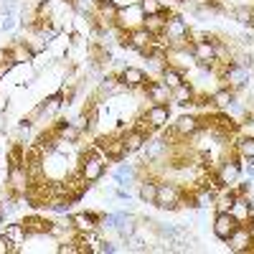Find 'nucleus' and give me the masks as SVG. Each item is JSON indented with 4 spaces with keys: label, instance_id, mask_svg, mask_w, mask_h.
Segmentation results:
<instances>
[{
    "label": "nucleus",
    "instance_id": "f257e3e1",
    "mask_svg": "<svg viewBox=\"0 0 254 254\" xmlns=\"http://www.w3.org/2000/svg\"><path fill=\"white\" fill-rule=\"evenodd\" d=\"M79 171H81L84 181L94 186V183L104 176V171H107V158L99 155V153H94L92 147H87V153L79 155Z\"/></svg>",
    "mask_w": 254,
    "mask_h": 254
},
{
    "label": "nucleus",
    "instance_id": "f03ea898",
    "mask_svg": "<svg viewBox=\"0 0 254 254\" xmlns=\"http://www.w3.org/2000/svg\"><path fill=\"white\" fill-rule=\"evenodd\" d=\"M183 193H186L183 186L160 181V183H158V198H155L153 206H158V208H163V211H181V208H183Z\"/></svg>",
    "mask_w": 254,
    "mask_h": 254
},
{
    "label": "nucleus",
    "instance_id": "7ed1b4c3",
    "mask_svg": "<svg viewBox=\"0 0 254 254\" xmlns=\"http://www.w3.org/2000/svg\"><path fill=\"white\" fill-rule=\"evenodd\" d=\"M145 23V10L140 3H127V5H120V13H117V20L115 26L125 33H130L132 28H140Z\"/></svg>",
    "mask_w": 254,
    "mask_h": 254
},
{
    "label": "nucleus",
    "instance_id": "20e7f679",
    "mask_svg": "<svg viewBox=\"0 0 254 254\" xmlns=\"http://www.w3.org/2000/svg\"><path fill=\"white\" fill-rule=\"evenodd\" d=\"M216 176H219V181L224 183V188H234V186L239 183V178H242V165L237 163L234 155L224 158V160L219 163V168H216Z\"/></svg>",
    "mask_w": 254,
    "mask_h": 254
},
{
    "label": "nucleus",
    "instance_id": "39448f33",
    "mask_svg": "<svg viewBox=\"0 0 254 254\" xmlns=\"http://www.w3.org/2000/svg\"><path fill=\"white\" fill-rule=\"evenodd\" d=\"M117 81L122 84L125 89H142L145 84L150 81V76H147L145 69H140V66H125L117 74Z\"/></svg>",
    "mask_w": 254,
    "mask_h": 254
},
{
    "label": "nucleus",
    "instance_id": "423d86ee",
    "mask_svg": "<svg viewBox=\"0 0 254 254\" xmlns=\"http://www.w3.org/2000/svg\"><path fill=\"white\" fill-rule=\"evenodd\" d=\"M97 145L104 150L107 160H122V158L127 155L125 142H122V135H99V137H97Z\"/></svg>",
    "mask_w": 254,
    "mask_h": 254
},
{
    "label": "nucleus",
    "instance_id": "0eeeda50",
    "mask_svg": "<svg viewBox=\"0 0 254 254\" xmlns=\"http://www.w3.org/2000/svg\"><path fill=\"white\" fill-rule=\"evenodd\" d=\"M188 31H190V26H188V20L183 15H176V13L168 15V20H165V38L171 41V44L188 38Z\"/></svg>",
    "mask_w": 254,
    "mask_h": 254
},
{
    "label": "nucleus",
    "instance_id": "6e6552de",
    "mask_svg": "<svg viewBox=\"0 0 254 254\" xmlns=\"http://www.w3.org/2000/svg\"><path fill=\"white\" fill-rule=\"evenodd\" d=\"M142 89H145L147 102H153V104H168V102H171V94H173V89L168 87L163 79H155V81L150 79Z\"/></svg>",
    "mask_w": 254,
    "mask_h": 254
},
{
    "label": "nucleus",
    "instance_id": "1a4fd4ad",
    "mask_svg": "<svg viewBox=\"0 0 254 254\" xmlns=\"http://www.w3.org/2000/svg\"><path fill=\"white\" fill-rule=\"evenodd\" d=\"M239 226V221L231 216V211H224V214H214V224H211V229H214V237L219 242H226L231 237V231H234Z\"/></svg>",
    "mask_w": 254,
    "mask_h": 254
},
{
    "label": "nucleus",
    "instance_id": "9d476101",
    "mask_svg": "<svg viewBox=\"0 0 254 254\" xmlns=\"http://www.w3.org/2000/svg\"><path fill=\"white\" fill-rule=\"evenodd\" d=\"M226 247L229 252H234V254H242V252H252V239H249V226L239 224L234 231H231V237L226 239Z\"/></svg>",
    "mask_w": 254,
    "mask_h": 254
},
{
    "label": "nucleus",
    "instance_id": "9b49d317",
    "mask_svg": "<svg viewBox=\"0 0 254 254\" xmlns=\"http://www.w3.org/2000/svg\"><path fill=\"white\" fill-rule=\"evenodd\" d=\"M5 56H8V59L15 64V66H20V64H28V61H33L36 51L31 49L28 41H13V44L5 49Z\"/></svg>",
    "mask_w": 254,
    "mask_h": 254
},
{
    "label": "nucleus",
    "instance_id": "f8f14e48",
    "mask_svg": "<svg viewBox=\"0 0 254 254\" xmlns=\"http://www.w3.org/2000/svg\"><path fill=\"white\" fill-rule=\"evenodd\" d=\"M173 127H176V132H178L181 137L190 140V137H193V135L201 130V120H198V115L186 112V115H181V117L173 122Z\"/></svg>",
    "mask_w": 254,
    "mask_h": 254
},
{
    "label": "nucleus",
    "instance_id": "ddd939ff",
    "mask_svg": "<svg viewBox=\"0 0 254 254\" xmlns=\"http://www.w3.org/2000/svg\"><path fill=\"white\" fill-rule=\"evenodd\" d=\"M66 221L71 224L74 231H92V229H99V214H94V211H79V214H71Z\"/></svg>",
    "mask_w": 254,
    "mask_h": 254
},
{
    "label": "nucleus",
    "instance_id": "4468645a",
    "mask_svg": "<svg viewBox=\"0 0 254 254\" xmlns=\"http://www.w3.org/2000/svg\"><path fill=\"white\" fill-rule=\"evenodd\" d=\"M145 117L155 130H163V127L171 122V104H150V107L145 110Z\"/></svg>",
    "mask_w": 254,
    "mask_h": 254
},
{
    "label": "nucleus",
    "instance_id": "2eb2a0df",
    "mask_svg": "<svg viewBox=\"0 0 254 254\" xmlns=\"http://www.w3.org/2000/svg\"><path fill=\"white\" fill-rule=\"evenodd\" d=\"M127 38H130V49L132 51H137V54H142L145 49H150L153 46V41H155V36L147 31L145 26H140V28H132L130 33H127Z\"/></svg>",
    "mask_w": 254,
    "mask_h": 254
},
{
    "label": "nucleus",
    "instance_id": "dca6fc26",
    "mask_svg": "<svg viewBox=\"0 0 254 254\" xmlns=\"http://www.w3.org/2000/svg\"><path fill=\"white\" fill-rule=\"evenodd\" d=\"M234 102H237V89H231V87H221L211 94V107L216 112H226Z\"/></svg>",
    "mask_w": 254,
    "mask_h": 254
},
{
    "label": "nucleus",
    "instance_id": "f3484780",
    "mask_svg": "<svg viewBox=\"0 0 254 254\" xmlns=\"http://www.w3.org/2000/svg\"><path fill=\"white\" fill-rule=\"evenodd\" d=\"M231 216H234L239 224H249V219L254 216V203L249 201V196H237L234 206H231Z\"/></svg>",
    "mask_w": 254,
    "mask_h": 254
},
{
    "label": "nucleus",
    "instance_id": "a211bd4d",
    "mask_svg": "<svg viewBox=\"0 0 254 254\" xmlns=\"http://www.w3.org/2000/svg\"><path fill=\"white\" fill-rule=\"evenodd\" d=\"M20 224L26 226L28 237H38V234H49L54 221H49V219H44V216H36V214H31V216H23V219H20Z\"/></svg>",
    "mask_w": 254,
    "mask_h": 254
},
{
    "label": "nucleus",
    "instance_id": "6ab92c4d",
    "mask_svg": "<svg viewBox=\"0 0 254 254\" xmlns=\"http://www.w3.org/2000/svg\"><path fill=\"white\" fill-rule=\"evenodd\" d=\"M122 142H125V150H127V155H132V153H140L142 147H145L147 135H142L140 130L130 127V130H125V132H122Z\"/></svg>",
    "mask_w": 254,
    "mask_h": 254
},
{
    "label": "nucleus",
    "instance_id": "aec40b11",
    "mask_svg": "<svg viewBox=\"0 0 254 254\" xmlns=\"http://www.w3.org/2000/svg\"><path fill=\"white\" fill-rule=\"evenodd\" d=\"M158 178H153V176H147V178H142L140 181V188H137V198L142 201V203H155V198H158Z\"/></svg>",
    "mask_w": 254,
    "mask_h": 254
},
{
    "label": "nucleus",
    "instance_id": "412c9836",
    "mask_svg": "<svg viewBox=\"0 0 254 254\" xmlns=\"http://www.w3.org/2000/svg\"><path fill=\"white\" fill-rule=\"evenodd\" d=\"M56 135L64 140V142H69V145H76L79 140H81V135H84V130H79V127L74 125V122H59L56 125Z\"/></svg>",
    "mask_w": 254,
    "mask_h": 254
},
{
    "label": "nucleus",
    "instance_id": "4be33fe9",
    "mask_svg": "<svg viewBox=\"0 0 254 254\" xmlns=\"http://www.w3.org/2000/svg\"><path fill=\"white\" fill-rule=\"evenodd\" d=\"M168 15H171V10L163 5L160 13H155V15H145V23H142V26L150 31L153 36H160V33H165V20H168Z\"/></svg>",
    "mask_w": 254,
    "mask_h": 254
},
{
    "label": "nucleus",
    "instance_id": "5701e85b",
    "mask_svg": "<svg viewBox=\"0 0 254 254\" xmlns=\"http://www.w3.org/2000/svg\"><path fill=\"white\" fill-rule=\"evenodd\" d=\"M193 97H196L193 84H190V81H183L181 87H176V89H173V94H171V102L181 104V107H188V104L193 102Z\"/></svg>",
    "mask_w": 254,
    "mask_h": 254
},
{
    "label": "nucleus",
    "instance_id": "b1692460",
    "mask_svg": "<svg viewBox=\"0 0 254 254\" xmlns=\"http://www.w3.org/2000/svg\"><path fill=\"white\" fill-rule=\"evenodd\" d=\"M3 234H5L15 247H23V244H26V239H28V231H26V226L20 224V221L5 224V226H3Z\"/></svg>",
    "mask_w": 254,
    "mask_h": 254
},
{
    "label": "nucleus",
    "instance_id": "393cba45",
    "mask_svg": "<svg viewBox=\"0 0 254 254\" xmlns=\"http://www.w3.org/2000/svg\"><path fill=\"white\" fill-rule=\"evenodd\" d=\"M38 104H41V117H54V115H59L64 110V97H61V92H56V94L46 97L44 102H38Z\"/></svg>",
    "mask_w": 254,
    "mask_h": 254
},
{
    "label": "nucleus",
    "instance_id": "a878e982",
    "mask_svg": "<svg viewBox=\"0 0 254 254\" xmlns=\"http://www.w3.org/2000/svg\"><path fill=\"white\" fill-rule=\"evenodd\" d=\"M231 18H234L237 23H242V26L254 28V5H247V3L234 5V8H231Z\"/></svg>",
    "mask_w": 254,
    "mask_h": 254
},
{
    "label": "nucleus",
    "instance_id": "bb28decb",
    "mask_svg": "<svg viewBox=\"0 0 254 254\" xmlns=\"http://www.w3.org/2000/svg\"><path fill=\"white\" fill-rule=\"evenodd\" d=\"M160 79H163V81H165L171 89H176V87H181V84L186 81V74H183V69L171 66V64H168V66L160 71Z\"/></svg>",
    "mask_w": 254,
    "mask_h": 254
},
{
    "label": "nucleus",
    "instance_id": "cd10ccee",
    "mask_svg": "<svg viewBox=\"0 0 254 254\" xmlns=\"http://www.w3.org/2000/svg\"><path fill=\"white\" fill-rule=\"evenodd\" d=\"M193 59L196 61H216V44H208V41L193 44Z\"/></svg>",
    "mask_w": 254,
    "mask_h": 254
},
{
    "label": "nucleus",
    "instance_id": "c85d7f7f",
    "mask_svg": "<svg viewBox=\"0 0 254 254\" xmlns=\"http://www.w3.org/2000/svg\"><path fill=\"white\" fill-rule=\"evenodd\" d=\"M193 198H196V208H214L216 193H211L208 188H196L193 190Z\"/></svg>",
    "mask_w": 254,
    "mask_h": 254
},
{
    "label": "nucleus",
    "instance_id": "c756f323",
    "mask_svg": "<svg viewBox=\"0 0 254 254\" xmlns=\"http://www.w3.org/2000/svg\"><path fill=\"white\" fill-rule=\"evenodd\" d=\"M56 252H59V254H81V249H79L76 239H64V242H59Z\"/></svg>",
    "mask_w": 254,
    "mask_h": 254
},
{
    "label": "nucleus",
    "instance_id": "7c9ffc66",
    "mask_svg": "<svg viewBox=\"0 0 254 254\" xmlns=\"http://www.w3.org/2000/svg\"><path fill=\"white\" fill-rule=\"evenodd\" d=\"M140 5H142L145 15H155L163 10V0H140Z\"/></svg>",
    "mask_w": 254,
    "mask_h": 254
},
{
    "label": "nucleus",
    "instance_id": "2f4dec72",
    "mask_svg": "<svg viewBox=\"0 0 254 254\" xmlns=\"http://www.w3.org/2000/svg\"><path fill=\"white\" fill-rule=\"evenodd\" d=\"M18 252H20V247H15L3 231H0V254H18Z\"/></svg>",
    "mask_w": 254,
    "mask_h": 254
},
{
    "label": "nucleus",
    "instance_id": "473e14b6",
    "mask_svg": "<svg viewBox=\"0 0 254 254\" xmlns=\"http://www.w3.org/2000/svg\"><path fill=\"white\" fill-rule=\"evenodd\" d=\"M0 28H3V31H10V28H13V18L5 15V18H3V23H0Z\"/></svg>",
    "mask_w": 254,
    "mask_h": 254
},
{
    "label": "nucleus",
    "instance_id": "72a5a7b5",
    "mask_svg": "<svg viewBox=\"0 0 254 254\" xmlns=\"http://www.w3.org/2000/svg\"><path fill=\"white\" fill-rule=\"evenodd\" d=\"M117 252V244L115 242H104V254H115Z\"/></svg>",
    "mask_w": 254,
    "mask_h": 254
},
{
    "label": "nucleus",
    "instance_id": "f704fd0d",
    "mask_svg": "<svg viewBox=\"0 0 254 254\" xmlns=\"http://www.w3.org/2000/svg\"><path fill=\"white\" fill-rule=\"evenodd\" d=\"M64 3H66V5H74V0H64Z\"/></svg>",
    "mask_w": 254,
    "mask_h": 254
},
{
    "label": "nucleus",
    "instance_id": "c9c22d12",
    "mask_svg": "<svg viewBox=\"0 0 254 254\" xmlns=\"http://www.w3.org/2000/svg\"><path fill=\"white\" fill-rule=\"evenodd\" d=\"M89 3H92V5H97V3H99V0H89Z\"/></svg>",
    "mask_w": 254,
    "mask_h": 254
},
{
    "label": "nucleus",
    "instance_id": "e433bc0d",
    "mask_svg": "<svg viewBox=\"0 0 254 254\" xmlns=\"http://www.w3.org/2000/svg\"><path fill=\"white\" fill-rule=\"evenodd\" d=\"M252 165H254V158H252Z\"/></svg>",
    "mask_w": 254,
    "mask_h": 254
}]
</instances>
